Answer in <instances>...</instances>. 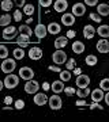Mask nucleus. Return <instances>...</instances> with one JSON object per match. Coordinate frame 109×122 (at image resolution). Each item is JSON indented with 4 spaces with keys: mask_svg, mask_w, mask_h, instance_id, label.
Listing matches in <instances>:
<instances>
[{
    "mask_svg": "<svg viewBox=\"0 0 109 122\" xmlns=\"http://www.w3.org/2000/svg\"><path fill=\"white\" fill-rule=\"evenodd\" d=\"M18 83H19V76H17V75H14V73H8V76H6L4 81H3L4 87L8 88V90L15 88L18 86Z\"/></svg>",
    "mask_w": 109,
    "mask_h": 122,
    "instance_id": "1",
    "label": "nucleus"
},
{
    "mask_svg": "<svg viewBox=\"0 0 109 122\" xmlns=\"http://www.w3.org/2000/svg\"><path fill=\"white\" fill-rule=\"evenodd\" d=\"M15 68H17L15 58H4L3 64H1V71L4 73H12Z\"/></svg>",
    "mask_w": 109,
    "mask_h": 122,
    "instance_id": "2",
    "label": "nucleus"
},
{
    "mask_svg": "<svg viewBox=\"0 0 109 122\" xmlns=\"http://www.w3.org/2000/svg\"><path fill=\"white\" fill-rule=\"evenodd\" d=\"M48 103H49V107L52 110H60L61 106H63L61 98L57 95V94H53L51 98H48Z\"/></svg>",
    "mask_w": 109,
    "mask_h": 122,
    "instance_id": "3",
    "label": "nucleus"
},
{
    "mask_svg": "<svg viewBox=\"0 0 109 122\" xmlns=\"http://www.w3.org/2000/svg\"><path fill=\"white\" fill-rule=\"evenodd\" d=\"M52 60L55 61V64L61 65V64H64L65 61H67V53L63 52L61 49H57L56 52L52 54Z\"/></svg>",
    "mask_w": 109,
    "mask_h": 122,
    "instance_id": "4",
    "label": "nucleus"
},
{
    "mask_svg": "<svg viewBox=\"0 0 109 122\" xmlns=\"http://www.w3.org/2000/svg\"><path fill=\"white\" fill-rule=\"evenodd\" d=\"M38 88H40L38 81H35V80H33V79L26 80V84H25V91H26L27 94H35V92H38Z\"/></svg>",
    "mask_w": 109,
    "mask_h": 122,
    "instance_id": "5",
    "label": "nucleus"
},
{
    "mask_svg": "<svg viewBox=\"0 0 109 122\" xmlns=\"http://www.w3.org/2000/svg\"><path fill=\"white\" fill-rule=\"evenodd\" d=\"M1 37H3L4 39H7V41L15 38V37H17V27L6 26V29L3 30V33H1Z\"/></svg>",
    "mask_w": 109,
    "mask_h": 122,
    "instance_id": "6",
    "label": "nucleus"
},
{
    "mask_svg": "<svg viewBox=\"0 0 109 122\" xmlns=\"http://www.w3.org/2000/svg\"><path fill=\"white\" fill-rule=\"evenodd\" d=\"M18 76H21L23 80H30L34 76V71L31 69V68H29V66H22L21 69H19V75Z\"/></svg>",
    "mask_w": 109,
    "mask_h": 122,
    "instance_id": "7",
    "label": "nucleus"
},
{
    "mask_svg": "<svg viewBox=\"0 0 109 122\" xmlns=\"http://www.w3.org/2000/svg\"><path fill=\"white\" fill-rule=\"evenodd\" d=\"M89 84H90V77H89L87 75L79 73L78 77H76V87L83 88V87H87Z\"/></svg>",
    "mask_w": 109,
    "mask_h": 122,
    "instance_id": "8",
    "label": "nucleus"
},
{
    "mask_svg": "<svg viewBox=\"0 0 109 122\" xmlns=\"http://www.w3.org/2000/svg\"><path fill=\"white\" fill-rule=\"evenodd\" d=\"M86 12V5L82 3H76L72 5V15L74 16H83Z\"/></svg>",
    "mask_w": 109,
    "mask_h": 122,
    "instance_id": "9",
    "label": "nucleus"
},
{
    "mask_svg": "<svg viewBox=\"0 0 109 122\" xmlns=\"http://www.w3.org/2000/svg\"><path fill=\"white\" fill-rule=\"evenodd\" d=\"M34 103L37 106H45L48 103V96L44 92H35L34 95Z\"/></svg>",
    "mask_w": 109,
    "mask_h": 122,
    "instance_id": "10",
    "label": "nucleus"
},
{
    "mask_svg": "<svg viewBox=\"0 0 109 122\" xmlns=\"http://www.w3.org/2000/svg\"><path fill=\"white\" fill-rule=\"evenodd\" d=\"M34 34L37 35V38H38V39L45 38L46 34H48V31H46V26H44L42 23H38V25L35 26V29H34Z\"/></svg>",
    "mask_w": 109,
    "mask_h": 122,
    "instance_id": "11",
    "label": "nucleus"
},
{
    "mask_svg": "<svg viewBox=\"0 0 109 122\" xmlns=\"http://www.w3.org/2000/svg\"><path fill=\"white\" fill-rule=\"evenodd\" d=\"M97 50L100 53H109V41L106 38H102L97 42Z\"/></svg>",
    "mask_w": 109,
    "mask_h": 122,
    "instance_id": "12",
    "label": "nucleus"
},
{
    "mask_svg": "<svg viewBox=\"0 0 109 122\" xmlns=\"http://www.w3.org/2000/svg\"><path fill=\"white\" fill-rule=\"evenodd\" d=\"M90 94H92L93 102H97V103H100L101 100L104 99V91H102L101 88H96V90H93V91H90Z\"/></svg>",
    "mask_w": 109,
    "mask_h": 122,
    "instance_id": "13",
    "label": "nucleus"
},
{
    "mask_svg": "<svg viewBox=\"0 0 109 122\" xmlns=\"http://www.w3.org/2000/svg\"><path fill=\"white\" fill-rule=\"evenodd\" d=\"M51 90L53 91V94H60V92H63V90H64V81H61V80L53 81L51 84Z\"/></svg>",
    "mask_w": 109,
    "mask_h": 122,
    "instance_id": "14",
    "label": "nucleus"
},
{
    "mask_svg": "<svg viewBox=\"0 0 109 122\" xmlns=\"http://www.w3.org/2000/svg\"><path fill=\"white\" fill-rule=\"evenodd\" d=\"M29 57H30L31 60H40L42 57V50L40 48H37V46H33L29 50Z\"/></svg>",
    "mask_w": 109,
    "mask_h": 122,
    "instance_id": "15",
    "label": "nucleus"
},
{
    "mask_svg": "<svg viewBox=\"0 0 109 122\" xmlns=\"http://www.w3.org/2000/svg\"><path fill=\"white\" fill-rule=\"evenodd\" d=\"M96 34V29L92 26V25H86V26L83 27V37L86 39H92Z\"/></svg>",
    "mask_w": 109,
    "mask_h": 122,
    "instance_id": "16",
    "label": "nucleus"
},
{
    "mask_svg": "<svg viewBox=\"0 0 109 122\" xmlns=\"http://www.w3.org/2000/svg\"><path fill=\"white\" fill-rule=\"evenodd\" d=\"M67 7H68L67 0H56L55 1V11H57V12H64Z\"/></svg>",
    "mask_w": 109,
    "mask_h": 122,
    "instance_id": "17",
    "label": "nucleus"
},
{
    "mask_svg": "<svg viewBox=\"0 0 109 122\" xmlns=\"http://www.w3.org/2000/svg\"><path fill=\"white\" fill-rule=\"evenodd\" d=\"M61 22H63V25H65V26H72L75 23V16L72 15V14H67L65 12L63 16H61Z\"/></svg>",
    "mask_w": 109,
    "mask_h": 122,
    "instance_id": "18",
    "label": "nucleus"
},
{
    "mask_svg": "<svg viewBox=\"0 0 109 122\" xmlns=\"http://www.w3.org/2000/svg\"><path fill=\"white\" fill-rule=\"evenodd\" d=\"M97 12H98L100 16H108L109 15V5L106 4V3H101V4H98V7H97Z\"/></svg>",
    "mask_w": 109,
    "mask_h": 122,
    "instance_id": "19",
    "label": "nucleus"
},
{
    "mask_svg": "<svg viewBox=\"0 0 109 122\" xmlns=\"http://www.w3.org/2000/svg\"><path fill=\"white\" fill-rule=\"evenodd\" d=\"M67 44H68V38H67V37H57V38L55 39V48L56 49L65 48Z\"/></svg>",
    "mask_w": 109,
    "mask_h": 122,
    "instance_id": "20",
    "label": "nucleus"
},
{
    "mask_svg": "<svg viewBox=\"0 0 109 122\" xmlns=\"http://www.w3.org/2000/svg\"><path fill=\"white\" fill-rule=\"evenodd\" d=\"M72 52L76 53V54H80V53L85 52V44L80 42V41H75L72 44Z\"/></svg>",
    "mask_w": 109,
    "mask_h": 122,
    "instance_id": "21",
    "label": "nucleus"
},
{
    "mask_svg": "<svg viewBox=\"0 0 109 122\" xmlns=\"http://www.w3.org/2000/svg\"><path fill=\"white\" fill-rule=\"evenodd\" d=\"M60 30H61L60 25H57V23H55V22L49 23L48 27H46V31H48V33H51V34H53V35L59 34V33H60Z\"/></svg>",
    "mask_w": 109,
    "mask_h": 122,
    "instance_id": "22",
    "label": "nucleus"
},
{
    "mask_svg": "<svg viewBox=\"0 0 109 122\" xmlns=\"http://www.w3.org/2000/svg\"><path fill=\"white\" fill-rule=\"evenodd\" d=\"M96 33H98V35H101L102 38H108L109 37V26L101 25V26H98V30H96Z\"/></svg>",
    "mask_w": 109,
    "mask_h": 122,
    "instance_id": "23",
    "label": "nucleus"
},
{
    "mask_svg": "<svg viewBox=\"0 0 109 122\" xmlns=\"http://www.w3.org/2000/svg\"><path fill=\"white\" fill-rule=\"evenodd\" d=\"M75 92H76V95L79 98H87L90 95V88L87 86V87H83V88H78V91H75Z\"/></svg>",
    "mask_w": 109,
    "mask_h": 122,
    "instance_id": "24",
    "label": "nucleus"
},
{
    "mask_svg": "<svg viewBox=\"0 0 109 122\" xmlns=\"http://www.w3.org/2000/svg\"><path fill=\"white\" fill-rule=\"evenodd\" d=\"M12 5H14V3L11 0H1V3H0V7H1L3 11H11Z\"/></svg>",
    "mask_w": 109,
    "mask_h": 122,
    "instance_id": "25",
    "label": "nucleus"
},
{
    "mask_svg": "<svg viewBox=\"0 0 109 122\" xmlns=\"http://www.w3.org/2000/svg\"><path fill=\"white\" fill-rule=\"evenodd\" d=\"M10 23H11V15L8 14H4V15H1L0 16V26H10Z\"/></svg>",
    "mask_w": 109,
    "mask_h": 122,
    "instance_id": "26",
    "label": "nucleus"
},
{
    "mask_svg": "<svg viewBox=\"0 0 109 122\" xmlns=\"http://www.w3.org/2000/svg\"><path fill=\"white\" fill-rule=\"evenodd\" d=\"M12 54H14V58H15V60H22V58L25 57V52H23V49H22V48L14 49Z\"/></svg>",
    "mask_w": 109,
    "mask_h": 122,
    "instance_id": "27",
    "label": "nucleus"
},
{
    "mask_svg": "<svg viewBox=\"0 0 109 122\" xmlns=\"http://www.w3.org/2000/svg\"><path fill=\"white\" fill-rule=\"evenodd\" d=\"M18 30H19V33H21V34H26V35H29V37L33 34V31H31V29L29 27V25H21Z\"/></svg>",
    "mask_w": 109,
    "mask_h": 122,
    "instance_id": "28",
    "label": "nucleus"
},
{
    "mask_svg": "<svg viewBox=\"0 0 109 122\" xmlns=\"http://www.w3.org/2000/svg\"><path fill=\"white\" fill-rule=\"evenodd\" d=\"M97 61H98V58H97V56H94V54H89V56L86 57V64H87L89 66L96 65Z\"/></svg>",
    "mask_w": 109,
    "mask_h": 122,
    "instance_id": "29",
    "label": "nucleus"
},
{
    "mask_svg": "<svg viewBox=\"0 0 109 122\" xmlns=\"http://www.w3.org/2000/svg\"><path fill=\"white\" fill-rule=\"evenodd\" d=\"M59 73H60V80L61 81H68V80L71 79L70 71H60Z\"/></svg>",
    "mask_w": 109,
    "mask_h": 122,
    "instance_id": "30",
    "label": "nucleus"
},
{
    "mask_svg": "<svg viewBox=\"0 0 109 122\" xmlns=\"http://www.w3.org/2000/svg\"><path fill=\"white\" fill-rule=\"evenodd\" d=\"M23 12L26 14V15H33V14H34V7H33V4H25L23 5Z\"/></svg>",
    "mask_w": 109,
    "mask_h": 122,
    "instance_id": "31",
    "label": "nucleus"
},
{
    "mask_svg": "<svg viewBox=\"0 0 109 122\" xmlns=\"http://www.w3.org/2000/svg\"><path fill=\"white\" fill-rule=\"evenodd\" d=\"M100 88L102 90V91H109V79H102L100 83Z\"/></svg>",
    "mask_w": 109,
    "mask_h": 122,
    "instance_id": "32",
    "label": "nucleus"
},
{
    "mask_svg": "<svg viewBox=\"0 0 109 122\" xmlns=\"http://www.w3.org/2000/svg\"><path fill=\"white\" fill-rule=\"evenodd\" d=\"M7 56H8V49H7V46L6 45H0V58H7Z\"/></svg>",
    "mask_w": 109,
    "mask_h": 122,
    "instance_id": "33",
    "label": "nucleus"
},
{
    "mask_svg": "<svg viewBox=\"0 0 109 122\" xmlns=\"http://www.w3.org/2000/svg\"><path fill=\"white\" fill-rule=\"evenodd\" d=\"M17 42H30V37L26 34H21L19 37H18Z\"/></svg>",
    "mask_w": 109,
    "mask_h": 122,
    "instance_id": "34",
    "label": "nucleus"
},
{
    "mask_svg": "<svg viewBox=\"0 0 109 122\" xmlns=\"http://www.w3.org/2000/svg\"><path fill=\"white\" fill-rule=\"evenodd\" d=\"M65 68H67V71H71L75 68V60L74 58H70V60L67 61V64H65Z\"/></svg>",
    "mask_w": 109,
    "mask_h": 122,
    "instance_id": "35",
    "label": "nucleus"
},
{
    "mask_svg": "<svg viewBox=\"0 0 109 122\" xmlns=\"http://www.w3.org/2000/svg\"><path fill=\"white\" fill-rule=\"evenodd\" d=\"M25 107V102L22 99H18V100H15V109H18V110H22Z\"/></svg>",
    "mask_w": 109,
    "mask_h": 122,
    "instance_id": "36",
    "label": "nucleus"
},
{
    "mask_svg": "<svg viewBox=\"0 0 109 122\" xmlns=\"http://www.w3.org/2000/svg\"><path fill=\"white\" fill-rule=\"evenodd\" d=\"M90 19H92V20H94V22H97V23L101 22V16L97 12H92V14H90Z\"/></svg>",
    "mask_w": 109,
    "mask_h": 122,
    "instance_id": "37",
    "label": "nucleus"
},
{
    "mask_svg": "<svg viewBox=\"0 0 109 122\" xmlns=\"http://www.w3.org/2000/svg\"><path fill=\"white\" fill-rule=\"evenodd\" d=\"M63 91H64L68 96H72L75 94V88H72V87H64V90H63Z\"/></svg>",
    "mask_w": 109,
    "mask_h": 122,
    "instance_id": "38",
    "label": "nucleus"
},
{
    "mask_svg": "<svg viewBox=\"0 0 109 122\" xmlns=\"http://www.w3.org/2000/svg\"><path fill=\"white\" fill-rule=\"evenodd\" d=\"M14 19H15V22H21L22 20V11H15L14 12Z\"/></svg>",
    "mask_w": 109,
    "mask_h": 122,
    "instance_id": "39",
    "label": "nucleus"
},
{
    "mask_svg": "<svg viewBox=\"0 0 109 122\" xmlns=\"http://www.w3.org/2000/svg\"><path fill=\"white\" fill-rule=\"evenodd\" d=\"M14 4L17 7H19V8H22L23 5L26 4V0H14Z\"/></svg>",
    "mask_w": 109,
    "mask_h": 122,
    "instance_id": "40",
    "label": "nucleus"
},
{
    "mask_svg": "<svg viewBox=\"0 0 109 122\" xmlns=\"http://www.w3.org/2000/svg\"><path fill=\"white\" fill-rule=\"evenodd\" d=\"M52 4V0H40V5L41 7H49Z\"/></svg>",
    "mask_w": 109,
    "mask_h": 122,
    "instance_id": "41",
    "label": "nucleus"
},
{
    "mask_svg": "<svg viewBox=\"0 0 109 122\" xmlns=\"http://www.w3.org/2000/svg\"><path fill=\"white\" fill-rule=\"evenodd\" d=\"M85 4H87L89 7H94L98 4V0H85Z\"/></svg>",
    "mask_w": 109,
    "mask_h": 122,
    "instance_id": "42",
    "label": "nucleus"
},
{
    "mask_svg": "<svg viewBox=\"0 0 109 122\" xmlns=\"http://www.w3.org/2000/svg\"><path fill=\"white\" fill-rule=\"evenodd\" d=\"M89 107H90V109H98V110H102V109H104V107H102L100 103H97V102H93V103L89 106Z\"/></svg>",
    "mask_w": 109,
    "mask_h": 122,
    "instance_id": "43",
    "label": "nucleus"
},
{
    "mask_svg": "<svg viewBox=\"0 0 109 122\" xmlns=\"http://www.w3.org/2000/svg\"><path fill=\"white\" fill-rule=\"evenodd\" d=\"M48 69L49 71H53V72H60V66H57V65H49L48 66Z\"/></svg>",
    "mask_w": 109,
    "mask_h": 122,
    "instance_id": "44",
    "label": "nucleus"
},
{
    "mask_svg": "<svg viewBox=\"0 0 109 122\" xmlns=\"http://www.w3.org/2000/svg\"><path fill=\"white\" fill-rule=\"evenodd\" d=\"M76 106H78V107L86 106V100H85V99H79V100H76Z\"/></svg>",
    "mask_w": 109,
    "mask_h": 122,
    "instance_id": "45",
    "label": "nucleus"
},
{
    "mask_svg": "<svg viewBox=\"0 0 109 122\" xmlns=\"http://www.w3.org/2000/svg\"><path fill=\"white\" fill-rule=\"evenodd\" d=\"M12 102H14V100H12V98H11V96H6V98H4V103H6V105L10 106Z\"/></svg>",
    "mask_w": 109,
    "mask_h": 122,
    "instance_id": "46",
    "label": "nucleus"
},
{
    "mask_svg": "<svg viewBox=\"0 0 109 122\" xmlns=\"http://www.w3.org/2000/svg\"><path fill=\"white\" fill-rule=\"evenodd\" d=\"M65 37H67V38H74V37H75V31L74 30H68Z\"/></svg>",
    "mask_w": 109,
    "mask_h": 122,
    "instance_id": "47",
    "label": "nucleus"
},
{
    "mask_svg": "<svg viewBox=\"0 0 109 122\" xmlns=\"http://www.w3.org/2000/svg\"><path fill=\"white\" fill-rule=\"evenodd\" d=\"M42 88H44V91H48V90H51V84L46 83V81H44V83H42Z\"/></svg>",
    "mask_w": 109,
    "mask_h": 122,
    "instance_id": "48",
    "label": "nucleus"
},
{
    "mask_svg": "<svg viewBox=\"0 0 109 122\" xmlns=\"http://www.w3.org/2000/svg\"><path fill=\"white\" fill-rule=\"evenodd\" d=\"M21 48H26V46H29V44H31V42H17Z\"/></svg>",
    "mask_w": 109,
    "mask_h": 122,
    "instance_id": "49",
    "label": "nucleus"
},
{
    "mask_svg": "<svg viewBox=\"0 0 109 122\" xmlns=\"http://www.w3.org/2000/svg\"><path fill=\"white\" fill-rule=\"evenodd\" d=\"M104 99H105V102H106V105H109V92L108 94H104Z\"/></svg>",
    "mask_w": 109,
    "mask_h": 122,
    "instance_id": "50",
    "label": "nucleus"
},
{
    "mask_svg": "<svg viewBox=\"0 0 109 122\" xmlns=\"http://www.w3.org/2000/svg\"><path fill=\"white\" fill-rule=\"evenodd\" d=\"M74 73H75V75L82 73V69H80V68H74Z\"/></svg>",
    "mask_w": 109,
    "mask_h": 122,
    "instance_id": "51",
    "label": "nucleus"
},
{
    "mask_svg": "<svg viewBox=\"0 0 109 122\" xmlns=\"http://www.w3.org/2000/svg\"><path fill=\"white\" fill-rule=\"evenodd\" d=\"M3 87H4V84H3V81H1V80H0V91L3 90Z\"/></svg>",
    "mask_w": 109,
    "mask_h": 122,
    "instance_id": "52",
    "label": "nucleus"
},
{
    "mask_svg": "<svg viewBox=\"0 0 109 122\" xmlns=\"http://www.w3.org/2000/svg\"><path fill=\"white\" fill-rule=\"evenodd\" d=\"M31 22H33V19H31V18H30V19H27V22H26V25H30Z\"/></svg>",
    "mask_w": 109,
    "mask_h": 122,
    "instance_id": "53",
    "label": "nucleus"
},
{
    "mask_svg": "<svg viewBox=\"0 0 109 122\" xmlns=\"http://www.w3.org/2000/svg\"><path fill=\"white\" fill-rule=\"evenodd\" d=\"M0 3H1V0H0Z\"/></svg>",
    "mask_w": 109,
    "mask_h": 122,
    "instance_id": "54",
    "label": "nucleus"
}]
</instances>
